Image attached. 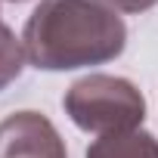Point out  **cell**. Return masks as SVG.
Masks as SVG:
<instances>
[{
  "mask_svg": "<svg viewBox=\"0 0 158 158\" xmlns=\"http://www.w3.org/2000/svg\"><path fill=\"white\" fill-rule=\"evenodd\" d=\"M99 3L115 10V13H146V10H152L158 3V0H99Z\"/></svg>",
  "mask_w": 158,
  "mask_h": 158,
  "instance_id": "6",
  "label": "cell"
},
{
  "mask_svg": "<svg viewBox=\"0 0 158 158\" xmlns=\"http://www.w3.org/2000/svg\"><path fill=\"white\" fill-rule=\"evenodd\" d=\"M65 115L87 133L136 130L146 118V99L133 81L118 74H87L65 90Z\"/></svg>",
  "mask_w": 158,
  "mask_h": 158,
  "instance_id": "2",
  "label": "cell"
},
{
  "mask_svg": "<svg viewBox=\"0 0 158 158\" xmlns=\"http://www.w3.org/2000/svg\"><path fill=\"white\" fill-rule=\"evenodd\" d=\"M87 158H158V139L146 130L109 133L90 143Z\"/></svg>",
  "mask_w": 158,
  "mask_h": 158,
  "instance_id": "4",
  "label": "cell"
},
{
  "mask_svg": "<svg viewBox=\"0 0 158 158\" xmlns=\"http://www.w3.org/2000/svg\"><path fill=\"white\" fill-rule=\"evenodd\" d=\"M25 56L44 71L106 65L127 47V25L99 0H40L22 31Z\"/></svg>",
  "mask_w": 158,
  "mask_h": 158,
  "instance_id": "1",
  "label": "cell"
},
{
  "mask_svg": "<svg viewBox=\"0 0 158 158\" xmlns=\"http://www.w3.org/2000/svg\"><path fill=\"white\" fill-rule=\"evenodd\" d=\"M25 68V47L10 25L0 22V90H6Z\"/></svg>",
  "mask_w": 158,
  "mask_h": 158,
  "instance_id": "5",
  "label": "cell"
},
{
  "mask_svg": "<svg viewBox=\"0 0 158 158\" xmlns=\"http://www.w3.org/2000/svg\"><path fill=\"white\" fill-rule=\"evenodd\" d=\"M0 158H68L53 121L40 112H16L0 121Z\"/></svg>",
  "mask_w": 158,
  "mask_h": 158,
  "instance_id": "3",
  "label": "cell"
},
{
  "mask_svg": "<svg viewBox=\"0 0 158 158\" xmlns=\"http://www.w3.org/2000/svg\"><path fill=\"white\" fill-rule=\"evenodd\" d=\"M13 3H22V0H13Z\"/></svg>",
  "mask_w": 158,
  "mask_h": 158,
  "instance_id": "7",
  "label": "cell"
}]
</instances>
